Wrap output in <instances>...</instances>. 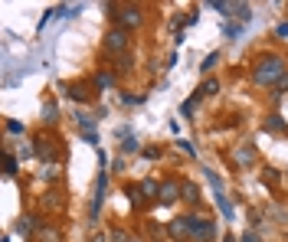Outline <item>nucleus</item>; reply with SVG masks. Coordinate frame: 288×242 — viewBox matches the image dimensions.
<instances>
[{"instance_id": "f257e3e1", "label": "nucleus", "mask_w": 288, "mask_h": 242, "mask_svg": "<svg viewBox=\"0 0 288 242\" xmlns=\"http://www.w3.org/2000/svg\"><path fill=\"white\" fill-rule=\"evenodd\" d=\"M285 59L282 56H262L256 59V69H252V82L256 85H278L285 79Z\"/></svg>"}, {"instance_id": "f03ea898", "label": "nucleus", "mask_w": 288, "mask_h": 242, "mask_svg": "<svg viewBox=\"0 0 288 242\" xmlns=\"http://www.w3.org/2000/svg\"><path fill=\"white\" fill-rule=\"evenodd\" d=\"M216 236V222L206 216H190V239L196 242H210Z\"/></svg>"}, {"instance_id": "7ed1b4c3", "label": "nucleus", "mask_w": 288, "mask_h": 242, "mask_svg": "<svg viewBox=\"0 0 288 242\" xmlns=\"http://www.w3.org/2000/svg\"><path fill=\"white\" fill-rule=\"evenodd\" d=\"M128 40H131V36H128V30L115 26V30L105 36V52H108V56H121V52L128 49Z\"/></svg>"}, {"instance_id": "20e7f679", "label": "nucleus", "mask_w": 288, "mask_h": 242, "mask_svg": "<svg viewBox=\"0 0 288 242\" xmlns=\"http://www.w3.org/2000/svg\"><path fill=\"white\" fill-rule=\"evenodd\" d=\"M108 193V170H102L98 174V183H95V200H92V210H88V216H92V222L98 219V213H102V200Z\"/></svg>"}, {"instance_id": "39448f33", "label": "nucleus", "mask_w": 288, "mask_h": 242, "mask_svg": "<svg viewBox=\"0 0 288 242\" xmlns=\"http://www.w3.org/2000/svg\"><path fill=\"white\" fill-rule=\"evenodd\" d=\"M232 160H236L239 167H246V170H252L259 164V154H256V147L252 144H239L236 151H232Z\"/></svg>"}, {"instance_id": "423d86ee", "label": "nucleus", "mask_w": 288, "mask_h": 242, "mask_svg": "<svg viewBox=\"0 0 288 242\" xmlns=\"http://www.w3.org/2000/svg\"><path fill=\"white\" fill-rule=\"evenodd\" d=\"M167 236L170 239H190V216H180V219H170L167 222Z\"/></svg>"}, {"instance_id": "0eeeda50", "label": "nucleus", "mask_w": 288, "mask_h": 242, "mask_svg": "<svg viewBox=\"0 0 288 242\" xmlns=\"http://www.w3.org/2000/svg\"><path fill=\"white\" fill-rule=\"evenodd\" d=\"M56 154H59V151H56V141H49L46 134H40V138H36V157L49 164V160H56Z\"/></svg>"}, {"instance_id": "6e6552de", "label": "nucleus", "mask_w": 288, "mask_h": 242, "mask_svg": "<svg viewBox=\"0 0 288 242\" xmlns=\"http://www.w3.org/2000/svg\"><path fill=\"white\" fill-rule=\"evenodd\" d=\"M144 20V16H141V7H121V13H118V26H121V30H131V26H138Z\"/></svg>"}, {"instance_id": "1a4fd4ad", "label": "nucleus", "mask_w": 288, "mask_h": 242, "mask_svg": "<svg viewBox=\"0 0 288 242\" xmlns=\"http://www.w3.org/2000/svg\"><path fill=\"white\" fill-rule=\"evenodd\" d=\"M180 196V180H164L160 183V193H157V200L164 203V206H170Z\"/></svg>"}, {"instance_id": "9d476101", "label": "nucleus", "mask_w": 288, "mask_h": 242, "mask_svg": "<svg viewBox=\"0 0 288 242\" xmlns=\"http://www.w3.org/2000/svg\"><path fill=\"white\" fill-rule=\"evenodd\" d=\"M62 88H66V95L72 98V102H88V98H92L88 85H82V82H79V85H62Z\"/></svg>"}, {"instance_id": "9b49d317", "label": "nucleus", "mask_w": 288, "mask_h": 242, "mask_svg": "<svg viewBox=\"0 0 288 242\" xmlns=\"http://www.w3.org/2000/svg\"><path fill=\"white\" fill-rule=\"evenodd\" d=\"M43 121H46V124H56V121H59V105H56V102H46V105H43Z\"/></svg>"}, {"instance_id": "f8f14e48", "label": "nucleus", "mask_w": 288, "mask_h": 242, "mask_svg": "<svg viewBox=\"0 0 288 242\" xmlns=\"http://www.w3.org/2000/svg\"><path fill=\"white\" fill-rule=\"evenodd\" d=\"M40 242H62V232L56 226H43L40 229Z\"/></svg>"}, {"instance_id": "ddd939ff", "label": "nucleus", "mask_w": 288, "mask_h": 242, "mask_svg": "<svg viewBox=\"0 0 288 242\" xmlns=\"http://www.w3.org/2000/svg\"><path fill=\"white\" fill-rule=\"evenodd\" d=\"M180 193H184V200H190V203L200 200V190H196V183H190V180L180 183Z\"/></svg>"}, {"instance_id": "4468645a", "label": "nucleus", "mask_w": 288, "mask_h": 242, "mask_svg": "<svg viewBox=\"0 0 288 242\" xmlns=\"http://www.w3.org/2000/svg\"><path fill=\"white\" fill-rule=\"evenodd\" d=\"M138 190H141V196H144V200H148V196L154 200V196L160 193V183H154V180H141V187H138Z\"/></svg>"}, {"instance_id": "2eb2a0df", "label": "nucleus", "mask_w": 288, "mask_h": 242, "mask_svg": "<svg viewBox=\"0 0 288 242\" xmlns=\"http://www.w3.org/2000/svg\"><path fill=\"white\" fill-rule=\"evenodd\" d=\"M33 222H36L33 216H23L20 222H16V232H20V236H23V239H30V236H33V229H36V226H33Z\"/></svg>"}, {"instance_id": "dca6fc26", "label": "nucleus", "mask_w": 288, "mask_h": 242, "mask_svg": "<svg viewBox=\"0 0 288 242\" xmlns=\"http://www.w3.org/2000/svg\"><path fill=\"white\" fill-rule=\"evenodd\" d=\"M213 200H216V206H220V213L226 219H232V206H229V200H226V193H213Z\"/></svg>"}, {"instance_id": "f3484780", "label": "nucleus", "mask_w": 288, "mask_h": 242, "mask_svg": "<svg viewBox=\"0 0 288 242\" xmlns=\"http://www.w3.org/2000/svg\"><path fill=\"white\" fill-rule=\"evenodd\" d=\"M115 85V72H98L95 76V88H112Z\"/></svg>"}, {"instance_id": "a211bd4d", "label": "nucleus", "mask_w": 288, "mask_h": 242, "mask_svg": "<svg viewBox=\"0 0 288 242\" xmlns=\"http://www.w3.org/2000/svg\"><path fill=\"white\" fill-rule=\"evenodd\" d=\"M265 128H268V131H285V118H282V115H268V118H265Z\"/></svg>"}, {"instance_id": "6ab92c4d", "label": "nucleus", "mask_w": 288, "mask_h": 242, "mask_svg": "<svg viewBox=\"0 0 288 242\" xmlns=\"http://www.w3.org/2000/svg\"><path fill=\"white\" fill-rule=\"evenodd\" d=\"M124 196H131V203L138 206V210L144 206V196H141V190H138V187H128V190H124Z\"/></svg>"}, {"instance_id": "aec40b11", "label": "nucleus", "mask_w": 288, "mask_h": 242, "mask_svg": "<svg viewBox=\"0 0 288 242\" xmlns=\"http://www.w3.org/2000/svg\"><path fill=\"white\" fill-rule=\"evenodd\" d=\"M200 92L203 95H216V92H220V82H216V79H206V82L200 85Z\"/></svg>"}, {"instance_id": "412c9836", "label": "nucleus", "mask_w": 288, "mask_h": 242, "mask_svg": "<svg viewBox=\"0 0 288 242\" xmlns=\"http://www.w3.org/2000/svg\"><path fill=\"white\" fill-rule=\"evenodd\" d=\"M206 180H210V187H213V193H223V180L213 174V170H206Z\"/></svg>"}, {"instance_id": "4be33fe9", "label": "nucleus", "mask_w": 288, "mask_h": 242, "mask_svg": "<svg viewBox=\"0 0 288 242\" xmlns=\"http://www.w3.org/2000/svg\"><path fill=\"white\" fill-rule=\"evenodd\" d=\"M223 33H226V40H236L239 33H242V26L239 23H226V26H223Z\"/></svg>"}, {"instance_id": "5701e85b", "label": "nucleus", "mask_w": 288, "mask_h": 242, "mask_svg": "<svg viewBox=\"0 0 288 242\" xmlns=\"http://www.w3.org/2000/svg\"><path fill=\"white\" fill-rule=\"evenodd\" d=\"M4 167H7V177L16 174V157L13 154H4Z\"/></svg>"}, {"instance_id": "b1692460", "label": "nucleus", "mask_w": 288, "mask_h": 242, "mask_svg": "<svg viewBox=\"0 0 288 242\" xmlns=\"http://www.w3.org/2000/svg\"><path fill=\"white\" fill-rule=\"evenodd\" d=\"M216 62H220V52H210V56L203 59V66H200V69H203V72H210V69L216 66Z\"/></svg>"}, {"instance_id": "393cba45", "label": "nucleus", "mask_w": 288, "mask_h": 242, "mask_svg": "<svg viewBox=\"0 0 288 242\" xmlns=\"http://www.w3.org/2000/svg\"><path fill=\"white\" fill-rule=\"evenodd\" d=\"M232 13H236V16H239V20H249V16H252L246 4H232Z\"/></svg>"}, {"instance_id": "a878e982", "label": "nucleus", "mask_w": 288, "mask_h": 242, "mask_svg": "<svg viewBox=\"0 0 288 242\" xmlns=\"http://www.w3.org/2000/svg\"><path fill=\"white\" fill-rule=\"evenodd\" d=\"M121 151H124V154H134V151H138V141L128 134V138H124V144H121Z\"/></svg>"}, {"instance_id": "bb28decb", "label": "nucleus", "mask_w": 288, "mask_h": 242, "mask_svg": "<svg viewBox=\"0 0 288 242\" xmlns=\"http://www.w3.org/2000/svg\"><path fill=\"white\" fill-rule=\"evenodd\" d=\"M43 206H62L59 193H56V190H52V193H46V200H43Z\"/></svg>"}, {"instance_id": "cd10ccee", "label": "nucleus", "mask_w": 288, "mask_h": 242, "mask_svg": "<svg viewBox=\"0 0 288 242\" xmlns=\"http://www.w3.org/2000/svg\"><path fill=\"white\" fill-rule=\"evenodd\" d=\"M144 95H121V105H141Z\"/></svg>"}, {"instance_id": "c85d7f7f", "label": "nucleus", "mask_w": 288, "mask_h": 242, "mask_svg": "<svg viewBox=\"0 0 288 242\" xmlns=\"http://www.w3.org/2000/svg\"><path fill=\"white\" fill-rule=\"evenodd\" d=\"M265 183H268V187H275V183H278V174H275L272 167H265Z\"/></svg>"}, {"instance_id": "c756f323", "label": "nucleus", "mask_w": 288, "mask_h": 242, "mask_svg": "<svg viewBox=\"0 0 288 242\" xmlns=\"http://www.w3.org/2000/svg\"><path fill=\"white\" fill-rule=\"evenodd\" d=\"M7 131H10V134H23V124L10 118V121H7Z\"/></svg>"}, {"instance_id": "7c9ffc66", "label": "nucleus", "mask_w": 288, "mask_h": 242, "mask_svg": "<svg viewBox=\"0 0 288 242\" xmlns=\"http://www.w3.org/2000/svg\"><path fill=\"white\" fill-rule=\"evenodd\" d=\"M180 151H184L187 157H196V151H193V144H190V141H180Z\"/></svg>"}, {"instance_id": "2f4dec72", "label": "nucleus", "mask_w": 288, "mask_h": 242, "mask_svg": "<svg viewBox=\"0 0 288 242\" xmlns=\"http://www.w3.org/2000/svg\"><path fill=\"white\" fill-rule=\"evenodd\" d=\"M141 154H144V157H148V160H157V157H160V151H157V147H144V151H141Z\"/></svg>"}, {"instance_id": "473e14b6", "label": "nucleus", "mask_w": 288, "mask_h": 242, "mask_svg": "<svg viewBox=\"0 0 288 242\" xmlns=\"http://www.w3.org/2000/svg\"><path fill=\"white\" fill-rule=\"evenodd\" d=\"M239 242H262V239H259V232H256V229H249V232H246V236H242Z\"/></svg>"}, {"instance_id": "72a5a7b5", "label": "nucleus", "mask_w": 288, "mask_h": 242, "mask_svg": "<svg viewBox=\"0 0 288 242\" xmlns=\"http://www.w3.org/2000/svg\"><path fill=\"white\" fill-rule=\"evenodd\" d=\"M56 177H59L56 167H46V170H43V180H56Z\"/></svg>"}, {"instance_id": "f704fd0d", "label": "nucleus", "mask_w": 288, "mask_h": 242, "mask_svg": "<svg viewBox=\"0 0 288 242\" xmlns=\"http://www.w3.org/2000/svg\"><path fill=\"white\" fill-rule=\"evenodd\" d=\"M275 36H278V40L288 36V23H278V26H275Z\"/></svg>"}, {"instance_id": "c9c22d12", "label": "nucleus", "mask_w": 288, "mask_h": 242, "mask_svg": "<svg viewBox=\"0 0 288 242\" xmlns=\"http://www.w3.org/2000/svg\"><path fill=\"white\" fill-rule=\"evenodd\" d=\"M92 242H105V232H92Z\"/></svg>"}, {"instance_id": "e433bc0d", "label": "nucleus", "mask_w": 288, "mask_h": 242, "mask_svg": "<svg viewBox=\"0 0 288 242\" xmlns=\"http://www.w3.org/2000/svg\"><path fill=\"white\" fill-rule=\"evenodd\" d=\"M223 242H239V239L232 236V232H226V236H223Z\"/></svg>"}, {"instance_id": "4c0bfd02", "label": "nucleus", "mask_w": 288, "mask_h": 242, "mask_svg": "<svg viewBox=\"0 0 288 242\" xmlns=\"http://www.w3.org/2000/svg\"><path fill=\"white\" fill-rule=\"evenodd\" d=\"M0 242H10V239H7V236H4V239H0Z\"/></svg>"}]
</instances>
